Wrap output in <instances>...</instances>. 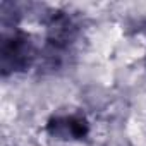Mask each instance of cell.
<instances>
[{
    "label": "cell",
    "instance_id": "cell-1",
    "mask_svg": "<svg viewBox=\"0 0 146 146\" xmlns=\"http://www.w3.org/2000/svg\"><path fill=\"white\" fill-rule=\"evenodd\" d=\"M38 58H41V48L31 33L21 28L4 33L0 41V72L4 78L29 70Z\"/></svg>",
    "mask_w": 146,
    "mask_h": 146
},
{
    "label": "cell",
    "instance_id": "cell-2",
    "mask_svg": "<svg viewBox=\"0 0 146 146\" xmlns=\"http://www.w3.org/2000/svg\"><path fill=\"white\" fill-rule=\"evenodd\" d=\"M45 131L50 137L57 141L79 143L88 139L91 132V125L83 112H62L48 117L45 124Z\"/></svg>",
    "mask_w": 146,
    "mask_h": 146
}]
</instances>
